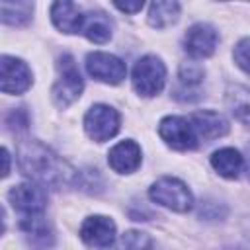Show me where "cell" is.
<instances>
[{
	"label": "cell",
	"mask_w": 250,
	"mask_h": 250,
	"mask_svg": "<svg viewBox=\"0 0 250 250\" xmlns=\"http://www.w3.org/2000/svg\"><path fill=\"white\" fill-rule=\"evenodd\" d=\"M86 70L92 78L105 84H119L127 76V66L121 59L109 53H90L86 57Z\"/></svg>",
	"instance_id": "obj_7"
},
{
	"label": "cell",
	"mask_w": 250,
	"mask_h": 250,
	"mask_svg": "<svg viewBox=\"0 0 250 250\" xmlns=\"http://www.w3.org/2000/svg\"><path fill=\"white\" fill-rule=\"evenodd\" d=\"M246 172H248V180H250V160H248V166H246Z\"/></svg>",
	"instance_id": "obj_27"
},
{
	"label": "cell",
	"mask_w": 250,
	"mask_h": 250,
	"mask_svg": "<svg viewBox=\"0 0 250 250\" xmlns=\"http://www.w3.org/2000/svg\"><path fill=\"white\" fill-rule=\"evenodd\" d=\"M219 35L209 23H193L184 37V49L193 59H207L215 53Z\"/></svg>",
	"instance_id": "obj_11"
},
{
	"label": "cell",
	"mask_w": 250,
	"mask_h": 250,
	"mask_svg": "<svg viewBox=\"0 0 250 250\" xmlns=\"http://www.w3.org/2000/svg\"><path fill=\"white\" fill-rule=\"evenodd\" d=\"M225 100H227V105L230 107V113L238 121L250 125V88L238 86V84L229 86Z\"/></svg>",
	"instance_id": "obj_18"
},
{
	"label": "cell",
	"mask_w": 250,
	"mask_h": 250,
	"mask_svg": "<svg viewBox=\"0 0 250 250\" xmlns=\"http://www.w3.org/2000/svg\"><path fill=\"white\" fill-rule=\"evenodd\" d=\"M199 215L203 219H221V217H225V213H219V205L217 203H211V201H205L201 205Z\"/></svg>",
	"instance_id": "obj_24"
},
{
	"label": "cell",
	"mask_w": 250,
	"mask_h": 250,
	"mask_svg": "<svg viewBox=\"0 0 250 250\" xmlns=\"http://www.w3.org/2000/svg\"><path fill=\"white\" fill-rule=\"evenodd\" d=\"M148 195L154 203L162 205V207H168L176 213H186L191 209L193 205V197H191V191L188 189V186L176 178H160L156 180L150 189H148Z\"/></svg>",
	"instance_id": "obj_4"
},
{
	"label": "cell",
	"mask_w": 250,
	"mask_h": 250,
	"mask_svg": "<svg viewBox=\"0 0 250 250\" xmlns=\"http://www.w3.org/2000/svg\"><path fill=\"white\" fill-rule=\"evenodd\" d=\"M2 156H4V172H2V176H8L10 174V154H8L6 148H2Z\"/></svg>",
	"instance_id": "obj_26"
},
{
	"label": "cell",
	"mask_w": 250,
	"mask_h": 250,
	"mask_svg": "<svg viewBox=\"0 0 250 250\" xmlns=\"http://www.w3.org/2000/svg\"><path fill=\"white\" fill-rule=\"evenodd\" d=\"M0 14L2 21L6 25H23L31 20L33 14V2H10L2 0L0 2Z\"/></svg>",
	"instance_id": "obj_20"
},
{
	"label": "cell",
	"mask_w": 250,
	"mask_h": 250,
	"mask_svg": "<svg viewBox=\"0 0 250 250\" xmlns=\"http://www.w3.org/2000/svg\"><path fill=\"white\" fill-rule=\"evenodd\" d=\"M18 164L21 174L41 188L61 189L72 186L80 176L66 160L35 139H25L18 145Z\"/></svg>",
	"instance_id": "obj_1"
},
{
	"label": "cell",
	"mask_w": 250,
	"mask_h": 250,
	"mask_svg": "<svg viewBox=\"0 0 250 250\" xmlns=\"http://www.w3.org/2000/svg\"><path fill=\"white\" fill-rule=\"evenodd\" d=\"M189 121L197 133V139H203V141H213L229 133V121L221 113L211 111V109L195 111L189 117Z\"/></svg>",
	"instance_id": "obj_13"
},
{
	"label": "cell",
	"mask_w": 250,
	"mask_h": 250,
	"mask_svg": "<svg viewBox=\"0 0 250 250\" xmlns=\"http://www.w3.org/2000/svg\"><path fill=\"white\" fill-rule=\"evenodd\" d=\"M164 82H166V66L158 57L146 55L135 62L133 88L137 90V94L145 98H152L162 92Z\"/></svg>",
	"instance_id": "obj_3"
},
{
	"label": "cell",
	"mask_w": 250,
	"mask_h": 250,
	"mask_svg": "<svg viewBox=\"0 0 250 250\" xmlns=\"http://www.w3.org/2000/svg\"><path fill=\"white\" fill-rule=\"evenodd\" d=\"M211 166L223 176V178H238V174L242 172L244 166V158L240 156V152L236 148H219L213 152L211 156Z\"/></svg>",
	"instance_id": "obj_16"
},
{
	"label": "cell",
	"mask_w": 250,
	"mask_h": 250,
	"mask_svg": "<svg viewBox=\"0 0 250 250\" xmlns=\"http://www.w3.org/2000/svg\"><path fill=\"white\" fill-rule=\"evenodd\" d=\"M51 20L55 23L57 29H61L62 33H82V25L86 16L80 12V8L74 2L62 0V2H55L51 6Z\"/></svg>",
	"instance_id": "obj_15"
},
{
	"label": "cell",
	"mask_w": 250,
	"mask_h": 250,
	"mask_svg": "<svg viewBox=\"0 0 250 250\" xmlns=\"http://www.w3.org/2000/svg\"><path fill=\"white\" fill-rule=\"evenodd\" d=\"M31 70L29 66L10 55H2L0 59V88L4 94H23L31 86Z\"/></svg>",
	"instance_id": "obj_8"
},
{
	"label": "cell",
	"mask_w": 250,
	"mask_h": 250,
	"mask_svg": "<svg viewBox=\"0 0 250 250\" xmlns=\"http://www.w3.org/2000/svg\"><path fill=\"white\" fill-rule=\"evenodd\" d=\"M80 238L84 244L96 250H105L115 240V223L104 215L88 217L80 227Z\"/></svg>",
	"instance_id": "obj_10"
},
{
	"label": "cell",
	"mask_w": 250,
	"mask_h": 250,
	"mask_svg": "<svg viewBox=\"0 0 250 250\" xmlns=\"http://www.w3.org/2000/svg\"><path fill=\"white\" fill-rule=\"evenodd\" d=\"M82 33L94 41V43H105L111 39L113 33V23L111 20L104 14V12H92L86 16L84 25H82Z\"/></svg>",
	"instance_id": "obj_17"
},
{
	"label": "cell",
	"mask_w": 250,
	"mask_h": 250,
	"mask_svg": "<svg viewBox=\"0 0 250 250\" xmlns=\"http://www.w3.org/2000/svg\"><path fill=\"white\" fill-rule=\"evenodd\" d=\"M232 57H234V62L250 74V37H244L236 43L234 51H232Z\"/></svg>",
	"instance_id": "obj_23"
},
{
	"label": "cell",
	"mask_w": 250,
	"mask_h": 250,
	"mask_svg": "<svg viewBox=\"0 0 250 250\" xmlns=\"http://www.w3.org/2000/svg\"><path fill=\"white\" fill-rule=\"evenodd\" d=\"M180 18V4L178 2H170V0H158L152 2L148 8V23L156 29L168 27L172 23H176Z\"/></svg>",
	"instance_id": "obj_19"
},
{
	"label": "cell",
	"mask_w": 250,
	"mask_h": 250,
	"mask_svg": "<svg viewBox=\"0 0 250 250\" xmlns=\"http://www.w3.org/2000/svg\"><path fill=\"white\" fill-rule=\"evenodd\" d=\"M113 6L117 8V10H121V12H127V14H137L145 4L141 2V0H137V2H113Z\"/></svg>",
	"instance_id": "obj_25"
},
{
	"label": "cell",
	"mask_w": 250,
	"mask_h": 250,
	"mask_svg": "<svg viewBox=\"0 0 250 250\" xmlns=\"http://www.w3.org/2000/svg\"><path fill=\"white\" fill-rule=\"evenodd\" d=\"M178 76H180V82H182L184 86H195V84H199V82L203 80L205 72H203V68H201L197 62L191 61V62H182V64H180Z\"/></svg>",
	"instance_id": "obj_22"
},
{
	"label": "cell",
	"mask_w": 250,
	"mask_h": 250,
	"mask_svg": "<svg viewBox=\"0 0 250 250\" xmlns=\"http://www.w3.org/2000/svg\"><path fill=\"white\" fill-rule=\"evenodd\" d=\"M20 229L23 230L27 244L33 250H49L55 244V234L51 225L47 223V219L43 217V213L39 215H27L21 219Z\"/></svg>",
	"instance_id": "obj_12"
},
{
	"label": "cell",
	"mask_w": 250,
	"mask_h": 250,
	"mask_svg": "<svg viewBox=\"0 0 250 250\" xmlns=\"http://www.w3.org/2000/svg\"><path fill=\"white\" fill-rule=\"evenodd\" d=\"M162 141L176 150H191L197 146V133L189 119L180 115H168L158 125Z\"/></svg>",
	"instance_id": "obj_6"
},
{
	"label": "cell",
	"mask_w": 250,
	"mask_h": 250,
	"mask_svg": "<svg viewBox=\"0 0 250 250\" xmlns=\"http://www.w3.org/2000/svg\"><path fill=\"white\" fill-rule=\"evenodd\" d=\"M8 199L16 211H20L23 217L27 215H39L47 207V191L45 188L29 182V184H18L10 189Z\"/></svg>",
	"instance_id": "obj_9"
},
{
	"label": "cell",
	"mask_w": 250,
	"mask_h": 250,
	"mask_svg": "<svg viewBox=\"0 0 250 250\" xmlns=\"http://www.w3.org/2000/svg\"><path fill=\"white\" fill-rule=\"evenodd\" d=\"M152 238L143 230H127L119 236L115 250H150Z\"/></svg>",
	"instance_id": "obj_21"
},
{
	"label": "cell",
	"mask_w": 250,
	"mask_h": 250,
	"mask_svg": "<svg viewBox=\"0 0 250 250\" xmlns=\"http://www.w3.org/2000/svg\"><path fill=\"white\" fill-rule=\"evenodd\" d=\"M59 78L51 90L53 102L59 107H68L72 102H76L84 90V80L80 76V70L72 59V55L64 53L57 62Z\"/></svg>",
	"instance_id": "obj_2"
},
{
	"label": "cell",
	"mask_w": 250,
	"mask_h": 250,
	"mask_svg": "<svg viewBox=\"0 0 250 250\" xmlns=\"http://www.w3.org/2000/svg\"><path fill=\"white\" fill-rule=\"evenodd\" d=\"M84 129L96 143L109 141L119 131V113L105 104H96L84 117Z\"/></svg>",
	"instance_id": "obj_5"
},
{
	"label": "cell",
	"mask_w": 250,
	"mask_h": 250,
	"mask_svg": "<svg viewBox=\"0 0 250 250\" xmlns=\"http://www.w3.org/2000/svg\"><path fill=\"white\" fill-rule=\"evenodd\" d=\"M107 162L117 174H131L141 166V146L135 141H121L109 150Z\"/></svg>",
	"instance_id": "obj_14"
}]
</instances>
